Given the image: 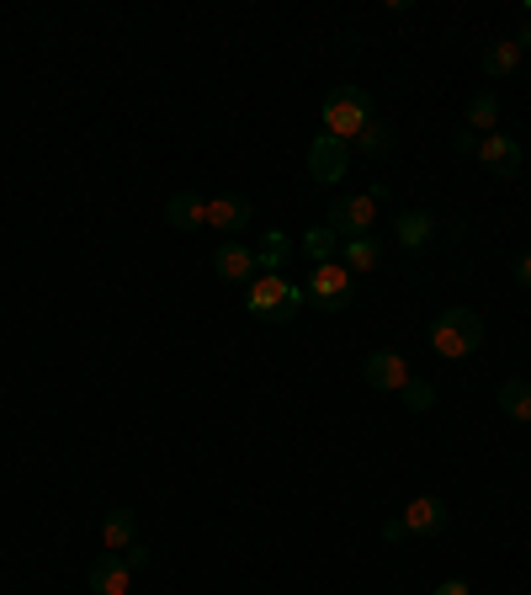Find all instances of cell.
<instances>
[{
	"mask_svg": "<svg viewBox=\"0 0 531 595\" xmlns=\"http://www.w3.org/2000/svg\"><path fill=\"white\" fill-rule=\"evenodd\" d=\"M303 303H308V293H303L297 282H288L282 271H261V277L245 288V314H250V320H266V325H288Z\"/></svg>",
	"mask_w": 531,
	"mask_h": 595,
	"instance_id": "cell-1",
	"label": "cell"
},
{
	"mask_svg": "<svg viewBox=\"0 0 531 595\" xmlns=\"http://www.w3.org/2000/svg\"><path fill=\"white\" fill-rule=\"evenodd\" d=\"M431 346H436V357H446V361L473 357V351L484 346V320H478V309H463V303L442 309V314L431 320Z\"/></svg>",
	"mask_w": 531,
	"mask_h": 595,
	"instance_id": "cell-2",
	"label": "cell"
},
{
	"mask_svg": "<svg viewBox=\"0 0 531 595\" xmlns=\"http://www.w3.org/2000/svg\"><path fill=\"white\" fill-rule=\"evenodd\" d=\"M372 122V96L361 86H335L325 96V133L340 144H356V133Z\"/></svg>",
	"mask_w": 531,
	"mask_h": 595,
	"instance_id": "cell-3",
	"label": "cell"
},
{
	"mask_svg": "<svg viewBox=\"0 0 531 595\" xmlns=\"http://www.w3.org/2000/svg\"><path fill=\"white\" fill-rule=\"evenodd\" d=\"M303 293H308V303L319 309V314H346L351 309V271L340 267V261H325V267L308 271V282H303Z\"/></svg>",
	"mask_w": 531,
	"mask_h": 595,
	"instance_id": "cell-4",
	"label": "cell"
},
{
	"mask_svg": "<svg viewBox=\"0 0 531 595\" xmlns=\"http://www.w3.org/2000/svg\"><path fill=\"white\" fill-rule=\"evenodd\" d=\"M346 171H351V144H340L329 133H314L308 139V176L319 181V186H335Z\"/></svg>",
	"mask_w": 531,
	"mask_h": 595,
	"instance_id": "cell-5",
	"label": "cell"
},
{
	"mask_svg": "<svg viewBox=\"0 0 531 595\" xmlns=\"http://www.w3.org/2000/svg\"><path fill=\"white\" fill-rule=\"evenodd\" d=\"M478 160H484V171H489V176H500V181L521 176V139H516V133H505V128H495V133H484V139H478Z\"/></svg>",
	"mask_w": 531,
	"mask_h": 595,
	"instance_id": "cell-6",
	"label": "cell"
},
{
	"mask_svg": "<svg viewBox=\"0 0 531 595\" xmlns=\"http://www.w3.org/2000/svg\"><path fill=\"white\" fill-rule=\"evenodd\" d=\"M325 224L340 239H361V235H372V224H378V203H372L367 192H361V197H340V203L329 208Z\"/></svg>",
	"mask_w": 531,
	"mask_h": 595,
	"instance_id": "cell-7",
	"label": "cell"
},
{
	"mask_svg": "<svg viewBox=\"0 0 531 595\" xmlns=\"http://www.w3.org/2000/svg\"><path fill=\"white\" fill-rule=\"evenodd\" d=\"M90 595H128L133 591V569L122 564V553H96V564L86 569Z\"/></svg>",
	"mask_w": 531,
	"mask_h": 595,
	"instance_id": "cell-8",
	"label": "cell"
},
{
	"mask_svg": "<svg viewBox=\"0 0 531 595\" xmlns=\"http://www.w3.org/2000/svg\"><path fill=\"white\" fill-rule=\"evenodd\" d=\"M399 521L410 527V537H436V532H446L452 510H446V500H436V495H414Z\"/></svg>",
	"mask_w": 531,
	"mask_h": 595,
	"instance_id": "cell-9",
	"label": "cell"
},
{
	"mask_svg": "<svg viewBox=\"0 0 531 595\" xmlns=\"http://www.w3.org/2000/svg\"><path fill=\"white\" fill-rule=\"evenodd\" d=\"M361 378L378 388V393H399V388L410 383V361L399 357V351H372L367 367H361Z\"/></svg>",
	"mask_w": 531,
	"mask_h": 595,
	"instance_id": "cell-10",
	"label": "cell"
},
{
	"mask_svg": "<svg viewBox=\"0 0 531 595\" xmlns=\"http://www.w3.org/2000/svg\"><path fill=\"white\" fill-rule=\"evenodd\" d=\"M213 271H218V282H239V288H250L261 267H256V250H245V245L229 239V245L213 250Z\"/></svg>",
	"mask_w": 531,
	"mask_h": 595,
	"instance_id": "cell-11",
	"label": "cell"
},
{
	"mask_svg": "<svg viewBox=\"0 0 531 595\" xmlns=\"http://www.w3.org/2000/svg\"><path fill=\"white\" fill-rule=\"evenodd\" d=\"M250 197H239V192H224V197H213L207 203V229H218V235H239L245 224H250Z\"/></svg>",
	"mask_w": 531,
	"mask_h": 595,
	"instance_id": "cell-12",
	"label": "cell"
},
{
	"mask_svg": "<svg viewBox=\"0 0 531 595\" xmlns=\"http://www.w3.org/2000/svg\"><path fill=\"white\" fill-rule=\"evenodd\" d=\"M165 224H171L176 235H197V229L207 224V203L197 197V192L181 186V192H171V203H165Z\"/></svg>",
	"mask_w": 531,
	"mask_h": 595,
	"instance_id": "cell-13",
	"label": "cell"
},
{
	"mask_svg": "<svg viewBox=\"0 0 531 595\" xmlns=\"http://www.w3.org/2000/svg\"><path fill=\"white\" fill-rule=\"evenodd\" d=\"M388 256V245L378 235H361V239H340V267L351 271V277H361V271H378V261Z\"/></svg>",
	"mask_w": 531,
	"mask_h": 595,
	"instance_id": "cell-14",
	"label": "cell"
},
{
	"mask_svg": "<svg viewBox=\"0 0 531 595\" xmlns=\"http://www.w3.org/2000/svg\"><path fill=\"white\" fill-rule=\"evenodd\" d=\"M431 235H436V213L410 208V213H399V218H393V239H399L404 250H425Z\"/></svg>",
	"mask_w": 531,
	"mask_h": 595,
	"instance_id": "cell-15",
	"label": "cell"
},
{
	"mask_svg": "<svg viewBox=\"0 0 531 595\" xmlns=\"http://www.w3.org/2000/svg\"><path fill=\"white\" fill-rule=\"evenodd\" d=\"M139 542V521H133V510H107V521H101V548L107 553H122V548H133Z\"/></svg>",
	"mask_w": 531,
	"mask_h": 595,
	"instance_id": "cell-16",
	"label": "cell"
},
{
	"mask_svg": "<svg viewBox=\"0 0 531 595\" xmlns=\"http://www.w3.org/2000/svg\"><path fill=\"white\" fill-rule=\"evenodd\" d=\"M484 75H489V80H505V75H516V69H521V48H516V37H495V43H489V48H484Z\"/></svg>",
	"mask_w": 531,
	"mask_h": 595,
	"instance_id": "cell-17",
	"label": "cell"
},
{
	"mask_svg": "<svg viewBox=\"0 0 531 595\" xmlns=\"http://www.w3.org/2000/svg\"><path fill=\"white\" fill-rule=\"evenodd\" d=\"M293 261V235L288 229H266L261 245H256V267L261 271H282Z\"/></svg>",
	"mask_w": 531,
	"mask_h": 595,
	"instance_id": "cell-18",
	"label": "cell"
},
{
	"mask_svg": "<svg viewBox=\"0 0 531 595\" xmlns=\"http://www.w3.org/2000/svg\"><path fill=\"white\" fill-rule=\"evenodd\" d=\"M297 250H303L314 267H325V261H335V256H340V235H335L329 224H314V229H303Z\"/></svg>",
	"mask_w": 531,
	"mask_h": 595,
	"instance_id": "cell-19",
	"label": "cell"
},
{
	"mask_svg": "<svg viewBox=\"0 0 531 595\" xmlns=\"http://www.w3.org/2000/svg\"><path fill=\"white\" fill-rule=\"evenodd\" d=\"M500 410L516 420V425H531V383L527 378H505L500 383Z\"/></svg>",
	"mask_w": 531,
	"mask_h": 595,
	"instance_id": "cell-20",
	"label": "cell"
},
{
	"mask_svg": "<svg viewBox=\"0 0 531 595\" xmlns=\"http://www.w3.org/2000/svg\"><path fill=\"white\" fill-rule=\"evenodd\" d=\"M356 149H361L367 160H388V154H393V128H388L383 118H372L361 133H356Z\"/></svg>",
	"mask_w": 531,
	"mask_h": 595,
	"instance_id": "cell-21",
	"label": "cell"
},
{
	"mask_svg": "<svg viewBox=\"0 0 531 595\" xmlns=\"http://www.w3.org/2000/svg\"><path fill=\"white\" fill-rule=\"evenodd\" d=\"M468 128H484V133L500 128V101H495L489 90H478V96L468 101Z\"/></svg>",
	"mask_w": 531,
	"mask_h": 595,
	"instance_id": "cell-22",
	"label": "cell"
},
{
	"mask_svg": "<svg viewBox=\"0 0 531 595\" xmlns=\"http://www.w3.org/2000/svg\"><path fill=\"white\" fill-rule=\"evenodd\" d=\"M399 399H404V410L425 415V410H436V383H425V378H410V383L399 388Z\"/></svg>",
	"mask_w": 531,
	"mask_h": 595,
	"instance_id": "cell-23",
	"label": "cell"
},
{
	"mask_svg": "<svg viewBox=\"0 0 531 595\" xmlns=\"http://www.w3.org/2000/svg\"><path fill=\"white\" fill-rule=\"evenodd\" d=\"M122 564L133 569V574H144V569H149V548H144V542H133V548H122Z\"/></svg>",
	"mask_w": 531,
	"mask_h": 595,
	"instance_id": "cell-24",
	"label": "cell"
},
{
	"mask_svg": "<svg viewBox=\"0 0 531 595\" xmlns=\"http://www.w3.org/2000/svg\"><path fill=\"white\" fill-rule=\"evenodd\" d=\"M516 282H521V288H531V250H521V256H516Z\"/></svg>",
	"mask_w": 531,
	"mask_h": 595,
	"instance_id": "cell-25",
	"label": "cell"
},
{
	"mask_svg": "<svg viewBox=\"0 0 531 595\" xmlns=\"http://www.w3.org/2000/svg\"><path fill=\"white\" fill-rule=\"evenodd\" d=\"M404 537H410V527H404L399 516H393V521H383V542H404Z\"/></svg>",
	"mask_w": 531,
	"mask_h": 595,
	"instance_id": "cell-26",
	"label": "cell"
},
{
	"mask_svg": "<svg viewBox=\"0 0 531 595\" xmlns=\"http://www.w3.org/2000/svg\"><path fill=\"white\" fill-rule=\"evenodd\" d=\"M431 595H473V591H468V580H442Z\"/></svg>",
	"mask_w": 531,
	"mask_h": 595,
	"instance_id": "cell-27",
	"label": "cell"
},
{
	"mask_svg": "<svg viewBox=\"0 0 531 595\" xmlns=\"http://www.w3.org/2000/svg\"><path fill=\"white\" fill-rule=\"evenodd\" d=\"M516 48H521V54H531V22L521 28V37H516Z\"/></svg>",
	"mask_w": 531,
	"mask_h": 595,
	"instance_id": "cell-28",
	"label": "cell"
}]
</instances>
